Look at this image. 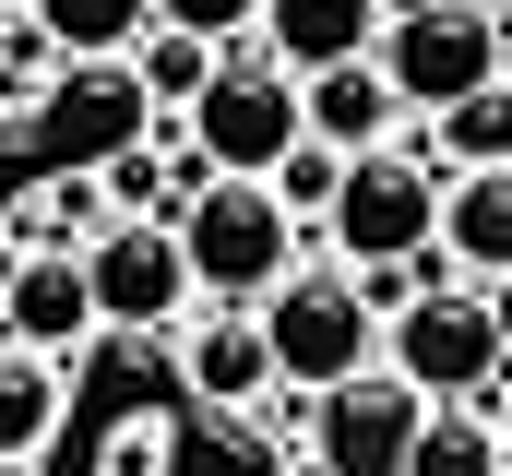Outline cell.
Listing matches in <instances>:
<instances>
[{
	"label": "cell",
	"instance_id": "cell-1",
	"mask_svg": "<svg viewBox=\"0 0 512 476\" xmlns=\"http://www.w3.org/2000/svg\"><path fill=\"white\" fill-rule=\"evenodd\" d=\"M251 310H262V346H274V381L334 393V381H358V369L382 357V310H370L358 262H310V250H298Z\"/></svg>",
	"mask_w": 512,
	"mask_h": 476
},
{
	"label": "cell",
	"instance_id": "cell-2",
	"mask_svg": "<svg viewBox=\"0 0 512 476\" xmlns=\"http://www.w3.org/2000/svg\"><path fill=\"white\" fill-rule=\"evenodd\" d=\"M382 357L429 393V405H501V381H512L501 310H489L477 274H429V286L382 322Z\"/></svg>",
	"mask_w": 512,
	"mask_h": 476
},
{
	"label": "cell",
	"instance_id": "cell-3",
	"mask_svg": "<svg viewBox=\"0 0 512 476\" xmlns=\"http://www.w3.org/2000/svg\"><path fill=\"white\" fill-rule=\"evenodd\" d=\"M179 250H191V298H239L251 310L262 286L298 262V215H286V191L274 179H191L179 191Z\"/></svg>",
	"mask_w": 512,
	"mask_h": 476
},
{
	"label": "cell",
	"instance_id": "cell-4",
	"mask_svg": "<svg viewBox=\"0 0 512 476\" xmlns=\"http://www.w3.org/2000/svg\"><path fill=\"white\" fill-rule=\"evenodd\" d=\"M322 227H334V262H417L441 238V155L405 143V131L370 143V155H346Z\"/></svg>",
	"mask_w": 512,
	"mask_h": 476
},
{
	"label": "cell",
	"instance_id": "cell-5",
	"mask_svg": "<svg viewBox=\"0 0 512 476\" xmlns=\"http://www.w3.org/2000/svg\"><path fill=\"white\" fill-rule=\"evenodd\" d=\"M382 84L405 96V119L453 108L465 84H489V72H512V24L489 12V0H405V12H382Z\"/></svg>",
	"mask_w": 512,
	"mask_h": 476
},
{
	"label": "cell",
	"instance_id": "cell-6",
	"mask_svg": "<svg viewBox=\"0 0 512 476\" xmlns=\"http://www.w3.org/2000/svg\"><path fill=\"white\" fill-rule=\"evenodd\" d=\"M179 119H191V155H203V167H227V179H274V155L310 131V119H298V72H286V60H262L251 36L215 60V84H203Z\"/></svg>",
	"mask_w": 512,
	"mask_h": 476
},
{
	"label": "cell",
	"instance_id": "cell-7",
	"mask_svg": "<svg viewBox=\"0 0 512 476\" xmlns=\"http://www.w3.org/2000/svg\"><path fill=\"white\" fill-rule=\"evenodd\" d=\"M84 286H96V334H179V310H191L179 215H108L84 238Z\"/></svg>",
	"mask_w": 512,
	"mask_h": 476
},
{
	"label": "cell",
	"instance_id": "cell-8",
	"mask_svg": "<svg viewBox=\"0 0 512 476\" xmlns=\"http://www.w3.org/2000/svg\"><path fill=\"white\" fill-rule=\"evenodd\" d=\"M0 334L12 346H96V286H84V238H12L0 250Z\"/></svg>",
	"mask_w": 512,
	"mask_h": 476
},
{
	"label": "cell",
	"instance_id": "cell-9",
	"mask_svg": "<svg viewBox=\"0 0 512 476\" xmlns=\"http://www.w3.org/2000/svg\"><path fill=\"white\" fill-rule=\"evenodd\" d=\"M417 417H429V393H417L393 357H370L358 381H334V393H322V429H310V453H322L334 476H405Z\"/></svg>",
	"mask_w": 512,
	"mask_h": 476
},
{
	"label": "cell",
	"instance_id": "cell-10",
	"mask_svg": "<svg viewBox=\"0 0 512 476\" xmlns=\"http://www.w3.org/2000/svg\"><path fill=\"white\" fill-rule=\"evenodd\" d=\"M179 381H191V405H215V417H239L262 381H274V346H262V310L239 298H215L203 322L179 310Z\"/></svg>",
	"mask_w": 512,
	"mask_h": 476
},
{
	"label": "cell",
	"instance_id": "cell-11",
	"mask_svg": "<svg viewBox=\"0 0 512 476\" xmlns=\"http://www.w3.org/2000/svg\"><path fill=\"white\" fill-rule=\"evenodd\" d=\"M36 119H48V131L96 167V155H120L131 131L155 119V96L131 84V60H72V84H48V108H36Z\"/></svg>",
	"mask_w": 512,
	"mask_h": 476
},
{
	"label": "cell",
	"instance_id": "cell-12",
	"mask_svg": "<svg viewBox=\"0 0 512 476\" xmlns=\"http://www.w3.org/2000/svg\"><path fill=\"white\" fill-rule=\"evenodd\" d=\"M298 119L334 143V155H370L405 131V96L382 84V60H322V72H298Z\"/></svg>",
	"mask_w": 512,
	"mask_h": 476
},
{
	"label": "cell",
	"instance_id": "cell-13",
	"mask_svg": "<svg viewBox=\"0 0 512 476\" xmlns=\"http://www.w3.org/2000/svg\"><path fill=\"white\" fill-rule=\"evenodd\" d=\"M251 48H262V60H286V72L370 60V48H382V0H262Z\"/></svg>",
	"mask_w": 512,
	"mask_h": 476
},
{
	"label": "cell",
	"instance_id": "cell-14",
	"mask_svg": "<svg viewBox=\"0 0 512 476\" xmlns=\"http://www.w3.org/2000/svg\"><path fill=\"white\" fill-rule=\"evenodd\" d=\"M441 262L453 274H512V167H441Z\"/></svg>",
	"mask_w": 512,
	"mask_h": 476
},
{
	"label": "cell",
	"instance_id": "cell-15",
	"mask_svg": "<svg viewBox=\"0 0 512 476\" xmlns=\"http://www.w3.org/2000/svg\"><path fill=\"white\" fill-rule=\"evenodd\" d=\"M60 417H72V381H60V357L0 334V465H36V453L60 441Z\"/></svg>",
	"mask_w": 512,
	"mask_h": 476
},
{
	"label": "cell",
	"instance_id": "cell-16",
	"mask_svg": "<svg viewBox=\"0 0 512 476\" xmlns=\"http://www.w3.org/2000/svg\"><path fill=\"white\" fill-rule=\"evenodd\" d=\"M501 465H512V441L489 405H429L417 441H405V476H501Z\"/></svg>",
	"mask_w": 512,
	"mask_h": 476
},
{
	"label": "cell",
	"instance_id": "cell-17",
	"mask_svg": "<svg viewBox=\"0 0 512 476\" xmlns=\"http://www.w3.org/2000/svg\"><path fill=\"white\" fill-rule=\"evenodd\" d=\"M429 155L441 167H512V72L465 84L453 108H429Z\"/></svg>",
	"mask_w": 512,
	"mask_h": 476
},
{
	"label": "cell",
	"instance_id": "cell-18",
	"mask_svg": "<svg viewBox=\"0 0 512 476\" xmlns=\"http://www.w3.org/2000/svg\"><path fill=\"white\" fill-rule=\"evenodd\" d=\"M120 60H131V84H143L155 108H191V96L215 84V60H227V48H215V36H191V24H143Z\"/></svg>",
	"mask_w": 512,
	"mask_h": 476
},
{
	"label": "cell",
	"instance_id": "cell-19",
	"mask_svg": "<svg viewBox=\"0 0 512 476\" xmlns=\"http://www.w3.org/2000/svg\"><path fill=\"white\" fill-rule=\"evenodd\" d=\"M48 36H60V60H120L131 36L155 24V0H24Z\"/></svg>",
	"mask_w": 512,
	"mask_h": 476
},
{
	"label": "cell",
	"instance_id": "cell-20",
	"mask_svg": "<svg viewBox=\"0 0 512 476\" xmlns=\"http://www.w3.org/2000/svg\"><path fill=\"white\" fill-rule=\"evenodd\" d=\"M96 191H108V215H179V191H191V167H179V143L155 155V143L131 131L120 155H96Z\"/></svg>",
	"mask_w": 512,
	"mask_h": 476
},
{
	"label": "cell",
	"instance_id": "cell-21",
	"mask_svg": "<svg viewBox=\"0 0 512 476\" xmlns=\"http://www.w3.org/2000/svg\"><path fill=\"white\" fill-rule=\"evenodd\" d=\"M334 179H346V155H334L322 131H298V143L274 155V191H286V215H298V227H310V215L334 203Z\"/></svg>",
	"mask_w": 512,
	"mask_h": 476
},
{
	"label": "cell",
	"instance_id": "cell-22",
	"mask_svg": "<svg viewBox=\"0 0 512 476\" xmlns=\"http://www.w3.org/2000/svg\"><path fill=\"white\" fill-rule=\"evenodd\" d=\"M155 24H191V36H215V48H239L262 24V0H155Z\"/></svg>",
	"mask_w": 512,
	"mask_h": 476
},
{
	"label": "cell",
	"instance_id": "cell-23",
	"mask_svg": "<svg viewBox=\"0 0 512 476\" xmlns=\"http://www.w3.org/2000/svg\"><path fill=\"white\" fill-rule=\"evenodd\" d=\"M167 465V417H131V429H108V476H155Z\"/></svg>",
	"mask_w": 512,
	"mask_h": 476
},
{
	"label": "cell",
	"instance_id": "cell-24",
	"mask_svg": "<svg viewBox=\"0 0 512 476\" xmlns=\"http://www.w3.org/2000/svg\"><path fill=\"white\" fill-rule=\"evenodd\" d=\"M489 310H501V346H512V274H489Z\"/></svg>",
	"mask_w": 512,
	"mask_h": 476
},
{
	"label": "cell",
	"instance_id": "cell-25",
	"mask_svg": "<svg viewBox=\"0 0 512 476\" xmlns=\"http://www.w3.org/2000/svg\"><path fill=\"white\" fill-rule=\"evenodd\" d=\"M274 476H334V465H322V453H286V465H274Z\"/></svg>",
	"mask_w": 512,
	"mask_h": 476
},
{
	"label": "cell",
	"instance_id": "cell-26",
	"mask_svg": "<svg viewBox=\"0 0 512 476\" xmlns=\"http://www.w3.org/2000/svg\"><path fill=\"white\" fill-rule=\"evenodd\" d=\"M489 417H501V441H512V381H501V405H489Z\"/></svg>",
	"mask_w": 512,
	"mask_h": 476
},
{
	"label": "cell",
	"instance_id": "cell-27",
	"mask_svg": "<svg viewBox=\"0 0 512 476\" xmlns=\"http://www.w3.org/2000/svg\"><path fill=\"white\" fill-rule=\"evenodd\" d=\"M0 119H12V72H0Z\"/></svg>",
	"mask_w": 512,
	"mask_h": 476
},
{
	"label": "cell",
	"instance_id": "cell-28",
	"mask_svg": "<svg viewBox=\"0 0 512 476\" xmlns=\"http://www.w3.org/2000/svg\"><path fill=\"white\" fill-rule=\"evenodd\" d=\"M489 12H501V24H512V0H489Z\"/></svg>",
	"mask_w": 512,
	"mask_h": 476
},
{
	"label": "cell",
	"instance_id": "cell-29",
	"mask_svg": "<svg viewBox=\"0 0 512 476\" xmlns=\"http://www.w3.org/2000/svg\"><path fill=\"white\" fill-rule=\"evenodd\" d=\"M0 476H24V465H0Z\"/></svg>",
	"mask_w": 512,
	"mask_h": 476
},
{
	"label": "cell",
	"instance_id": "cell-30",
	"mask_svg": "<svg viewBox=\"0 0 512 476\" xmlns=\"http://www.w3.org/2000/svg\"><path fill=\"white\" fill-rule=\"evenodd\" d=\"M501 476H512V465H501Z\"/></svg>",
	"mask_w": 512,
	"mask_h": 476
}]
</instances>
